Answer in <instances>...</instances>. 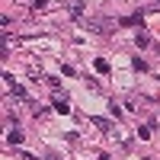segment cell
<instances>
[{"label":"cell","mask_w":160,"mask_h":160,"mask_svg":"<svg viewBox=\"0 0 160 160\" xmlns=\"http://www.w3.org/2000/svg\"><path fill=\"white\" fill-rule=\"evenodd\" d=\"M3 83H7V90H10V93H13V96H16V99H29V96H26V90H22V87L16 83V80H13V77H10V74L3 77Z\"/></svg>","instance_id":"cell-1"},{"label":"cell","mask_w":160,"mask_h":160,"mask_svg":"<svg viewBox=\"0 0 160 160\" xmlns=\"http://www.w3.org/2000/svg\"><path fill=\"white\" fill-rule=\"evenodd\" d=\"M90 122H93V125H96L99 131H106V135H112V138L118 135V128H115V125L109 122V118H90Z\"/></svg>","instance_id":"cell-2"},{"label":"cell","mask_w":160,"mask_h":160,"mask_svg":"<svg viewBox=\"0 0 160 160\" xmlns=\"http://www.w3.org/2000/svg\"><path fill=\"white\" fill-rule=\"evenodd\" d=\"M68 13L74 19H80V16H83V0H68Z\"/></svg>","instance_id":"cell-3"},{"label":"cell","mask_w":160,"mask_h":160,"mask_svg":"<svg viewBox=\"0 0 160 160\" xmlns=\"http://www.w3.org/2000/svg\"><path fill=\"white\" fill-rule=\"evenodd\" d=\"M51 102H55V109H58V112H71V102H68V96H61L58 90H55V99H51Z\"/></svg>","instance_id":"cell-4"},{"label":"cell","mask_w":160,"mask_h":160,"mask_svg":"<svg viewBox=\"0 0 160 160\" xmlns=\"http://www.w3.org/2000/svg\"><path fill=\"white\" fill-rule=\"evenodd\" d=\"M135 45H138V48H148V45H151V35L138 32V35H135Z\"/></svg>","instance_id":"cell-5"},{"label":"cell","mask_w":160,"mask_h":160,"mask_svg":"<svg viewBox=\"0 0 160 160\" xmlns=\"http://www.w3.org/2000/svg\"><path fill=\"white\" fill-rule=\"evenodd\" d=\"M138 22H141V13H131V16L122 19V26H138Z\"/></svg>","instance_id":"cell-6"},{"label":"cell","mask_w":160,"mask_h":160,"mask_svg":"<svg viewBox=\"0 0 160 160\" xmlns=\"http://www.w3.org/2000/svg\"><path fill=\"white\" fill-rule=\"evenodd\" d=\"M96 71H99V74H109V61H106V58H96Z\"/></svg>","instance_id":"cell-7"},{"label":"cell","mask_w":160,"mask_h":160,"mask_svg":"<svg viewBox=\"0 0 160 160\" xmlns=\"http://www.w3.org/2000/svg\"><path fill=\"white\" fill-rule=\"evenodd\" d=\"M7 141H10V144H19V141H22V135H19L16 128H10V135H7Z\"/></svg>","instance_id":"cell-8"},{"label":"cell","mask_w":160,"mask_h":160,"mask_svg":"<svg viewBox=\"0 0 160 160\" xmlns=\"http://www.w3.org/2000/svg\"><path fill=\"white\" fill-rule=\"evenodd\" d=\"M32 3H35V10H45V3H48V0H32Z\"/></svg>","instance_id":"cell-9"},{"label":"cell","mask_w":160,"mask_h":160,"mask_svg":"<svg viewBox=\"0 0 160 160\" xmlns=\"http://www.w3.org/2000/svg\"><path fill=\"white\" fill-rule=\"evenodd\" d=\"M96 160H112V157H109V154H99V157H96Z\"/></svg>","instance_id":"cell-10"},{"label":"cell","mask_w":160,"mask_h":160,"mask_svg":"<svg viewBox=\"0 0 160 160\" xmlns=\"http://www.w3.org/2000/svg\"><path fill=\"white\" fill-rule=\"evenodd\" d=\"M157 3H160V0H157Z\"/></svg>","instance_id":"cell-11"}]
</instances>
